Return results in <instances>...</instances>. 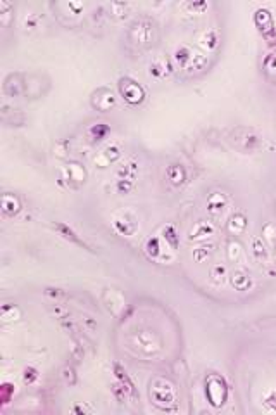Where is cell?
<instances>
[{
	"label": "cell",
	"mask_w": 276,
	"mask_h": 415,
	"mask_svg": "<svg viewBox=\"0 0 276 415\" xmlns=\"http://www.w3.org/2000/svg\"><path fill=\"white\" fill-rule=\"evenodd\" d=\"M264 405H266V408L271 410V412H276V391H273V393H269L268 396H266Z\"/></svg>",
	"instance_id": "43"
},
{
	"label": "cell",
	"mask_w": 276,
	"mask_h": 415,
	"mask_svg": "<svg viewBox=\"0 0 276 415\" xmlns=\"http://www.w3.org/2000/svg\"><path fill=\"white\" fill-rule=\"evenodd\" d=\"M38 23H40V20H38V16H35V14H28V16H25V28L26 30H35V28H38Z\"/></svg>",
	"instance_id": "42"
},
{
	"label": "cell",
	"mask_w": 276,
	"mask_h": 415,
	"mask_svg": "<svg viewBox=\"0 0 276 415\" xmlns=\"http://www.w3.org/2000/svg\"><path fill=\"white\" fill-rule=\"evenodd\" d=\"M226 206H228L226 194H223V192H214V194L209 196L207 204H206L207 215L211 216V218H220V216L225 213Z\"/></svg>",
	"instance_id": "12"
},
{
	"label": "cell",
	"mask_w": 276,
	"mask_h": 415,
	"mask_svg": "<svg viewBox=\"0 0 276 415\" xmlns=\"http://www.w3.org/2000/svg\"><path fill=\"white\" fill-rule=\"evenodd\" d=\"M145 253L149 254L150 258L159 259V256L163 254V248H161V244H159V239H157V237L147 239V242H145Z\"/></svg>",
	"instance_id": "31"
},
{
	"label": "cell",
	"mask_w": 276,
	"mask_h": 415,
	"mask_svg": "<svg viewBox=\"0 0 276 415\" xmlns=\"http://www.w3.org/2000/svg\"><path fill=\"white\" fill-rule=\"evenodd\" d=\"M87 182V169L82 163L71 161L59 172V183L68 188H80Z\"/></svg>",
	"instance_id": "3"
},
{
	"label": "cell",
	"mask_w": 276,
	"mask_h": 415,
	"mask_svg": "<svg viewBox=\"0 0 276 415\" xmlns=\"http://www.w3.org/2000/svg\"><path fill=\"white\" fill-rule=\"evenodd\" d=\"M192 54H193V50L190 49V47L182 45L180 49H176V52H174V61L182 66V68H187L190 59H192Z\"/></svg>",
	"instance_id": "28"
},
{
	"label": "cell",
	"mask_w": 276,
	"mask_h": 415,
	"mask_svg": "<svg viewBox=\"0 0 276 415\" xmlns=\"http://www.w3.org/2000/svg\"><path fill=\"white\" fill-rule=\"evenodd\" d=\"M120 92H121V97L125 99L130 106H138V104H142L145 99V90L130 78L120 80Z\"/></svg>",
	"instance_id": "6"
},
{
	"label": "cell",
	"mask_w": 276,
	"mask_h": 415,
	"mask_svg": "<svg viewBox=\"0 0 276 415\" xmlns=\"http://www.w3.org/2000/svg\"><path fill=\"white\" fill-rule=\"evenodd\" d=\"M230 282L231 286L235 287L236 291H249L252 286L250 275L245 270H235L230 275Z\"/></svg>",
	"instance_id": "17"
},
{
	"label": "cell",
	"mask_w": 276,
	"mask_h": 415,
	"mask_svg": "<svg viewBox=\"0 0 276 415\" xmlns=\"http://www.w3.org/2000/svg\"><path fill=\"white\" fill-rule=\"evenodd\" d=\"M214 234V225L211 221H197L188 232L190 240H202Z\"/></svg>",
	"instance_id": "15"
},
{
	"label": "cell",
	"mask_w": 276,
	"mask_h": 415,
	"mask_svg": "<svg viewBox=\"0 0 276 415\" xmlns=\"http://www.w3.org/2000/svg\"><path fill=\"white\" fill-rule=\"evenodd\" d=\"M107 134H109V128H107V125H104V123H95V125L90 126L88 131H87L90 142H101L102 139H106Z\"/></svg>",
	"instance_id": "26"
},
{
	"label": "cell",
	"mask_w": 276,
	"mask_h": 415,
	"mask_svg": "<svg viewBox=\"0 0 276 415\" xmlns=\"http://www.w3.org/2000/svg\"><path fill=\"white\" fill-rule=\"evenodd\" d=\"M121 154H123V145L120 142H111L109 145H106V147H104L97 156H95L93 163H95V166H98V168H107V166H111V164L116 163L117 159L121 158Z\"/></svg>",
	"instance_id": "8"
},
{
	"label": "cell",
	"mask_w": 276,
	"mask_h": 415,
	"mask_svg": "<svg viewBox=\"0 0 276 415\" xmlns=\"http://www.w3.org/2000/svg\"><path fill=\"white\" fill-rule=\"evenodd\" d=\"M214 251V244H206V246H201L197 249H193V259L197 263H202L211 256Z\"/></svg>",
	"instance_id": "32"
},
{
	"label": "cell",
	"mask_w": 276,
	"mask_h": 415,
	"mask_svg": "<svg viewBox=\"0 0 276 415\" xmlns=\"http://www.w3.org/2000/svg\"><path fill=\"white\" fill-rule=\"evenodd\" d=\"M231 139L245 153H254L261 147V137L247 128H236L231 134Z\"/></svg>",
	"instance_id": "7"
},
{
	"label": "cell",
	"mask_w": 276,
	"mask_h": 415,
	"mask_svg": "<svg viewBox=\"0 0 276 415\" xmlns=\"http://www.w3.org/2000/svg\"><path fill=\"white\" fill-rule=\"evenodd\" d=\"M226 254H228V259H230V261L239 263L240 259L244 258V249H242V244L236 242V240H231V242L228 244Z\"/></svg>",
	"instance_id": "30"
},
{
	"label": "cell",
	"mask_w": 276,
	"mask_h": 415,
	"mask_svg": "<svg viewBox=\"0 0 276 415\" xmlns=\"http://www.w3.org/2000/svg\"><path fill=\"white\" fill-rule=\"evenodd\" d=\"M52 229L55 230L57 234L61 235V237L63 239H66V240H69V242H73V244H76V246H80V248H88L87 244L83 242L82 239L78 237V235H76V232L73 229L69 227V225H66V223H63V221H55L54 225H52Z\"/></svg>",
	"instance_id": "14"
},
{
	"label": "cell",
	"mask_w": 276,
	"mask_h": 415,
	"mask_svg": "<svg viewBox=\"0 0 276 415\" xmlns=\"http://www.w3.org/2000/svg\"><path fill=\"white\" fill-rule=\"evenodd\" d=\"M25 85H26V74L12 73L4 82V92L9 97H21L25 96Z\"/></svg>",
	"instance_id": "11"
},
{
	"label": "cell",
	"mask_w": 276,
	"mask_h": 415,
	"mask_svg": "<svg viewBox=\"0 0 276 415\" xmlns=\"http://www.w3.org/2000/svg\"><path fill=\"white\" fill-rule=\"evenodd\" d=\"M61 377L68 386H74L76 384V372L73 367H64L63 372H61Z\"/></svg>",
	"instance_id": "38"
},
{
	"label": "cell",
	"mask_w": 276,
	"mask_h": 415,
	"mask_svg": "<svg viewBox=\"0 0 276 415\" xmlns=\"http://www.w3.org/2000/svg\"><path fill=\"white\" fill-rule=\"evenodd\" d=\"M133 346L136 348L142 355L155 356L161 351V339L152 331H140L131 337Z\"/></svg>",
	"instance_id": "4"
},
{
	"label": "cell",
	"mask_w": 276,
	"mask_h": 415,
	"mask_svg": "<svg viewBox=\"0 0 276 415\" xmlns=\"http://www.w3.org/2000/svg\"><path fill=\"white\" fill-rule=\"evenodd\" d=\"M263 239L268 246L273 249L276 254V225L274 223H266L263 229Z\"/></svg>",
	"instance_id": "29"
},
{
	"label": "cell",
	"mask_w": 276,
	"mask_h": 415,
	"mask_svg": "<svg viewBox=\"0 0 276 415\" xmlns=\"http://www.w3.org/2000/svg\"><path fill=\"white\" fill-rule=\"evenodd\" d=\"M150 393V400L155 407H159L161 410H169L173 405L176 403V391L173 388V384L169 383L164 377H155L150 383L149 388Z\"/></svg>",
	"instance_id": "1"
},
{
	"label": "cell",
	"mask_w": 276,
	"mask_h": 415,
	"mask_svg": "<svg viewBox=\"0 0 276 415\" xmlns=\"http://www.w3.org/2000/svg\"><path fill=\"white\" fill-rule=\"evenodd\" d=\"M247 229V218L244 213H235L230 216V220H228V230H230L231 234H244Z\"/></svg>",
	"instance_id": "22"
},
{
	"label": "cell",
	"mask_w": 276,
	"mask_h": 415,
	"mask_svg": "<svg viewBox=\"0 0 276 415\" xmlns=\"http://www.w3.org/2000/svg\"><path fill=\"white\" fill-rule=\"evenodd\" d=\"M225 277H226V268L223 265H212L211 267V280L214 284H223L225 282Z\"/></svg>",
	"instance_id": "34"
},
{
	"label": "cell",
	"mask_w": 276,
	"mask_h": 415,
	"mask_svg": "<svg viewBox=\"0 0 276 415\" xmlns=\"http://www.w3.org/2000/svg\"><path fill=\"white\" fill-rule=\"evenodd\" d=\"M114 375H116L117 383H120L125 391L128 393V396H135L136 391H135V384H133V381L130 379V375L126 374V370L123 369L120 363H114Z\"/></svg>",
	"instance_id": "16"
},
{
	"label": "cell",
	"mask_w": 276,
	"mask_h": 415,
	"mask_svg": "<svg viewBox=\"0 0 276 415\" xmlns=\"http://www.w3.org/2000/svg\"><path fill=\"white\" fill-rule=\"evenodd\" d=\"M59 320H61V325H63V327H64L68 332H71V334H74V332H76V325H74V322H73V320H71V318L63 317V318H59Z\"/></svg>",
	"instance_id": "46"
},
{
	"label": "cell",
	"mask_w": 276,
	"mask_h": 415,
	"mask_svg": "<svg viewBox=\"0 0 276 415\" xmlns=\"http://www.w3.org/2000/svg\"><path fill=\"white\" fill-rule=\"evenodd\" d=\"M45 296H49L52 299H63L66 298V292L63 289H57V287H47Z\"/></svg>",
	"instance_id": "41"
},
{
	"label": "cell",
	"mask_w": 276,
	"mask_h": 415,
	"mask_svg": "<svg viewBox=\"0 0 276 415\" xmlns=\"http://www.w3.org/2000/svg\"><path fill=\"white\" fill-rule=\"evenodd\" d=\"M82 325L85 327V331H87V332H97V329H98L97 320L88 317V315H83V317H82Z\"/></svg>",
	"instance_id": "39"
},
{
	"label": "cell",
	"mask_w": 276,
	"mask_h": 415,
	"mask_svg": "<svg viewBox=\"0 0 276 415\" xmlns=\"http://www.w3.org/2000/svg\"><path fill=\"white\" fill-rule=\"evenodd\" d=\"M163 234H164L166 242H168L171 248H176V246H178L180 239H178V235H176L174 227H171V225H168V227H166V229L163 230Z\"/></svg>",
	"instance_id": "36"
},
{
	"label": "cell",
	"mask_w": 276,
	"mask_h": 415,
	"mask_svg": "<svg viewBox=\"0 0 276 415\" xmlns=\"http://www.w3.org/2000/svg\"><path fill=\"white\" fill-rule=\"evenodd\" d=\"M0 317H2L4 322H14V320L21 318V311L16 305H4L2 310H0Z\"/></svg>",
	"instance_id": "27"
},
{
	"label": "cell",
	"mask_w": 276,
	"mask_h": 415,
	"mask_svg": "<svg viewBox=\"0 0 276 415\" xmlns=\"http://www.w3.org/2000/svg\"><path fill=\"white\" fill-rule=\"evenodd\" d=\"M109 9H111V16L114 17V20H126L128 16H130V11H131V4H128V2H112L111 6H109Z\"/></svg>",
	"instance_id": "24"
},
{
	"label": "cell",
	"mask_w": 276,
	"mask_h": 415,
	"mask_svg": "<svg viewBox=\"0 0 276 415\" xmlns=\"http://www.w3.org/2000/svg\"><path fill=\"white\" fill-rule=\"evenodd\" d=\"M71 147H73V140L64 139V140H61V142H57L54 153H55V156H59V158H64V156H68V153H71Z\"/></svg>",
	"instance_id": "35"
},
{
	"label": "cell",
	"mask_w": 276,
	"mask_h": 415,
	"mask_svg": "<svg viewBox=\"0 0 276 415\" xmlns=\"http://www.w3.org/2000/svg\"><path fill=\"white\" fill-rule=\"evenodd\" d=\"M263 64L266 73L271 74V77H276V54H266Z\"/></svg>",
	"instance_id": "37"
},
{
	"label": "cell",
	"mask_w": 276,
	"mask_h": 415,
	"mask_svg": "<svg viewBox=\"0 0 276 415\" xmlns=\"http://www.w3.org/2000/svg\"><path fill=\"white\" fill-rule=\"evenodd\" d=\"M169 73H171V64L168 63V61L159 59V61H154V63L150 64V74L154 78H166V77H169Z\"/></svg>",
	"instance_id": "25"
},
{
	"label": "cell",
	"mask_w": 276,
	"mask_h": 415,
	"mask_svg": "<svg viewBox=\"0 0 276 415\" xmlns=\"http://www.w3.org/2000/svg\"><path fill=\"white\" fill-rule=\"evenodd\" d=\"M71 356H73L74 360H78V362L83 360V358H85V350H83L82 344H74L73 350H71Z\"/></svg>",
	"instance_id": "44"
},
{
	"label": "cell",
	"mask_w": 276,
	"mask_h": 415,
	"mask_svg": "<svg viewBox=\"0 0 276 415\" xmlns=\"http://www.w3.org/2000/svg\"><path fill=\"white\" fill-rule=\"evenodd\" d=\"M0 208H2V213L6 216H14L21 211L23 206L16 194L6 192V194H2V199H0Z\"/></svg>",
	"instance_id": "13"
},
{
	"label": "cell",
	"mask_w": 276,
	"mask_h": 415,
	"mask_svg": "<svg viewBox=\"0 0 276 415\" xmlns=\"http://www.w3.org/2000/svg\"><path fill=\"white\" fill-rule=\"evenodd\" d=\"M166 175H168V180L176 187H180L185 180H187V173H185L182 164H171V166L168 168V172H166Z\"/></svg>",
	"instance_id": "21"
},
{
	"label": "cell",
	"mask_w": 276,
	"mask_h": 415,
	"mask_svg": "<svg viewBox=\"0 0 276 415\" xmlns=\"http://www.w3.org/2000/svg\"><path fill=\"white\" fill-rule=\"evenodd\" d=\"M250 249H252V256L258 259V261H266V259H268V246H266L263 237H258V235H255V237L252 239Z\"/></svg>",
	"instance_id": "23"
},
{
	"label": "cell",
	"mask_w": 276,
	"mask_h": 415,
	"mask_svg": "<svg viewBox=\"0 0 276 415\" xmlns=\"http://www.w3.org/2000/svg\"><path fill=\"white\" fill-rule=\"evenodd\" d=\"M23 379H25V383L26 384H33V383H36L38 381V372L33 369V367H28V369H25V374H23Z\"/></svg>",
	"instance_id": "40"
},
{
	"label": "cell",
	"mask_w": 276,
	"mask_h": 415,
	"mask_svg": "<svg viewBox=\"0 0 276 415\" xmlns=\"http://www.w3.org/2000/svg\"><path fill=\"white\" fill-rule=\"evenodd\" d=\"M155 26L150 17H138L128 30V39L136 47H150L154 44Z\"/></svg>",
	"instance_id": "2"
},
{
	"label": "cell",
	"mask_w": 276,
	"mask_h": 415,
	"mask_svg": "<svg viewBox=\"0 0 276 415\" xmlns=\"http://www.w3.org/2000/svg\"><path fill=\"white\" fill-rule=\"evenodd\" d=\"M106 16H107V14H106V9H104L102 6H98L97 9H93V12H92V20H93V23H95V21L101 23Z\"/></svg>",
	"instance_id": "45"
},
{
	"label": "cell",
	"mask_w": 276,
	"mask_h": 415,
	"mask_svg": "<svg viewBox=\"0 0 276 415\" xmlns=\"http://www.w3.org/2000/svg\"><path fill=\"white\" fill-rule=\"evenodd\" d=\"M206 66H207V54H206V52L193 50L192 59H190V63H188V66L185 69H188L190 73H197V71H202Z\"/></svg>",
	"instance_id": "20"
},
{
	"label": "cell",
	"mask_w": 276,
	"mask_h": 415,
	"mask_svg": "<svg viewBox=\"0 0 276 415\" xmlns=\"http://www.w3.org/2000/svg\"><path fill=\"white\" fill-rule=\"evenodd\" d=\"M199 45L206 50V54H207V52L216 50L218 45H220V35H218V31L216 30H207L201 36V39H199Z\"/></svg>",
	"instance_id": "18"
},
{
	"label": "cell",
	"mask_w": 276,
	"mask_h": 415,
	"mask_svg": "<svg viewBox=\"0 0 276 415\" xmlns=\"http://www.w3.org/2000/svg\"><path fill=\"white\" fill-rule=\"evenodd\" d=\"M112 227L117 234L126 235L130 237L138 230V220L136 216L130 213V211H125V213H120L112 218Z\"/></svg>",
	"instance_id": "9"
},
{
	"label": "cell",
	"mask_w": 276,
	"mask_h": 415,
	"mask_svg": "<svg viewBox=\"0 0 276 415\" xmlns=\"http://www.w3.org/2000/svg\"><path fill=\"white\" fill-rule=\"evenodd\" d=\"M136 175H138V163L135 159H130V161H126L125 164H121L116 172V177L125 178V180H135Z\"/></svg>",
	"instance_id": "19"
},
{
	"label": "cell",
	"mask_w": 276,
	"mask_h": 415,
	"mask_svg": "<svg viewBox=\"0 0 276 415\" xmlns=\"http://www.w3.org/2000/svg\"><path fill=\"white\" fill-rule=\"evenodd\" d=\"M116 191L117 194L128 196L135 191V180H125V178H117L116 180Z\"/></svg>",
	"instance_id": "33"
},
{
	"label": "cell",
	"mask_w": 276,
	"mask_h": 415,
	"mask_svg": "<svg viewBox=\"0 0 276 415\" xmlns=\"http://www.w3.org/2000/svg\"><path fill=\"white\" fill-rule=\"evenodd\" d=\"M116 102H117V99H116V96H114V92L111 90V88H106V87L95 90L93 96H92V106L101 112L111 111L112 107H116Z\"/></svg>",
	"instance_id": "10"
},
{
	"label": "cell",
	"mask_w": 276,
	"mask_h": 415,
	"mask_svg": "<svg viewBox=\"0 0 276 415\" xmlns=\"http://www.w3.org/2000/svg\"><path fill=\"white\" fill-rule=\"evenodd\" d=\"M206 396L209 403H211L214 408H221L223 405L226 403V396H228L225 381L218 375H209L206 381Z\"/></svg>",
	"instance_id": "5"
}]
</instances>
